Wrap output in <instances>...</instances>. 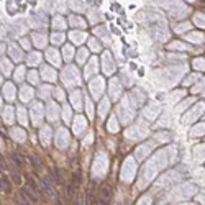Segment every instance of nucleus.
<instances>
[{"label":"nucleus","mask_w":205,"mask_h":205,"mask_svg":"<svg viewBox=\"0 0 205 205\" xmlns=\"http://www.w3.org/2000/svg\"><path fill=\"white\" fill-rule=\"evenodd\" d=\"M23 192H25V195H27L31 202H38V195L34 194V189H33V187H30V184L23 187Z\"/></svg>","instance_id":"f03ea898"},{"label":"nucleus","mask_w":205,"mask_h":205,"mask_svg":"<svg viewBox=\"0 0 205 205\" xmlns=\"http://www.w3.org/2000/svg\"><path fill=\"white\" fill-rule=\"evenodd\" d=\"M16 204L18 205H30V199L23 194H18L16 195Z\"/></svg>","instance_id":"20e7f679"},{"label":"nucleus","mask_w":205,"mask_h":205,"mask_svg":"<svg viewBox=\"0 0 205 205\" xmlns=\"http://www.w3.org/2000/svg\"><path fill=\"white\" fill-rule=\"evenodd\" d=\"M31 164H33L34 166V169H36V171H39V169H41V166H39V163H38V159H36V158H31Z\"/></svg>","instance_id":"0eeeda50"},{"label":"nucleus","mask_w":205,"mask_h":205,"mask_svg":"<svg viewBox=\"0 0 205 205\" xmlns=\"http://www.w3.org/2000/svg\"><path fill=\"white\" fill-rule=\"evenodd\" d=\"M11 174H13V179H15L16 182H20V176H18V174H16V172H15V171H11Z\"/></svg>","instance_id":"6e6552de"},{"label":"nucleus","mask_w":205,"mask_h":205,"mask_svg":"<svg viewBox=\"0 0 205 205\" xmlns=\"http://www.w3.org/2000/svg\"><path fill=\"white\" fill-rule=\"evenodd\" d=\"M108 197H110V186L108 184H105V186L102 187V195H100V202L99 204H102V205H108Z\"/></svg>","instance_id":"f257e3e1"},{"label":"nucleus","mask_w":205,"mask_h":205,"mask_svg":"<svg viewBox=\"0 0 205 205\" xmlns=\"http://www.w3.org/2000/svg\"><path fill=\"white\" fill-rule=\"evenodd\" d=\"M41 190L43 192H44L46 195H54V190H53V184L49 182V181H48V179H44V181H43L41 182Z\"/></svg>","instance_id":"7ed1b4c3"},{"label":"nucleus","mask_w":205,"mask_h":205,"mask_svg":"<svg viewBox=\"0 0 205 205\" xmlns=\"http://www.w3.org/2000/svg\"><path fill=\"white\" fill-rule=\"evenodd\" d=\"M2 190L4 192H10V186H8V181H7V177H2Z\"/></svg>","instance_id":"39448f33"},{"label":"nucleus","mask_w":205,"mask_h":205,"mask_svg":"<svg viewBox=\"0 0 205 205\" xmlns=\"http://www.w3.org/2000/svg\"><path fill=\"white\" fill-rule=\"evenodd\" d=\"M11 159H13V163H15L16 166H23V161H22V158H20L18 154H15V153H13V154H11Z\"/></svg>","instance_id":"423d86ee"}]
</instances>
